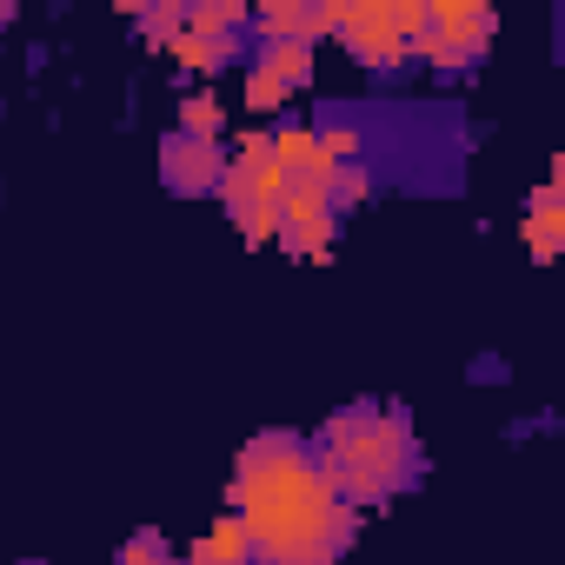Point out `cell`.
Wrapping results in <instances>:
<instances>
[{
	"label": "cell",
	"mask_w": 565,
	"mask_h": 565,
	"mask_svg": "<svg viewBox=\"0 0 565 565\" xmlns=\"http://www.w3.org/2000/svg\"><path fill=\"white\" fill-rule=\"evenodd\" d=\"M167 54L180 61V67H200V74H213V67H226V61H239V54H253L246 41H220V34H173L167 41Z\"/></svg>",
	"instance_id": "obj_10"
},
{
	"label": "cell",
	"mask_w": 565,
	"mask_h": 565,
	"mask_svg": "<svg viewBox=\"0 0 565 565\" xmlns=\"http://www.w3.org/2000/svg\"><path fill=\"white\" fill-rule=\"evenodd\" d=\"M333 34L366 74H399L419 61L426 0H333Z\"/></svg>",
	"instance_id": "obj_3"
},
{
	"label": "cell",
	"mask_w": 565,
	"mask_h": 565,
	"mask_svg": "<svg viewBox=\"0 0 565 565\" xmlns=\"http://www.w3.org/2000/svg\"><path fill=\"white\" fill-rule=\"evenodd\" d=\"M180 565H253V552H246V532H239V519H220L206 539H193V552L180 558Z\"/></svg>",
	"instance_id": "obj_12"
},
{
	"label": "cell",
	"mask_w": 565,
	"mask_h": 565,
	"mask_svg": "<svg viewBox=\"0 0 565 565\" xmlns=\"http://www.w3.org/2000/svg\"><path fill=\"white\" fill-rule=\"evenodd\" d=\"M246 61H259V67H266L273 81H287L294 94H300V87L313 81V47H307V41H273V47H253Z\"/></svg>",
	"instance_id": "obj_11"
},
{
	"label": "cell",
	"mask_w": 565,
	"mask_h": 565,
	"mask_svg": "<svg viewBox=\"0 0 565 565\" xmlns=\"http://www.w3.org/2000/svg\"><path fill=\"white\" fill-rule=\"evenodd\" d=\"M180 127H186V134H213V127H220V100H206V94H200V100H186Z\"/></svg>",
	"instance_id": "obj_16"
},
{
	"label": "cell",
	"mask_w": 565,
	"mask_h": 565,
	"mask_svg": "<svg viewBox=\"0 0 565 565\" xmlns=\"http://www.w3.org/2000/svg\"><path fill=\"white\" fill-rule=\"evenodd\" d=\"M340 200H333V180H294L287 186V200H279V226H273V239L287 246V253H327L333 246V233H340Z\"/></svg>",
	"instance_id": "obj_6"
},
{
	"label": "cell",
	"mask_w": 565,
	"mask_h": 565,
	"mask_svg": "<svg viewBox=\"0 0 565 565\" xmlns=\"http://www.w3.org/2000/svg\"><path fill=\"white\" fill-rule=\"evenodd\" d=\"M287 100H294V87H287V81H273L259 61H246V107H253V114H279Z\"/></svg>",
	"instance_id": "obj_13"
},
{
	"label": "cell",
	"mask_w": 565,
	"mask_h": 565,
	"mask_svg": "<svg viewBox=\"0 0 565 565\" xmlns=\"http://www.w3.org/2000/svg\"><path fill=\"white\" fill-rule=\"evenodd\" d=\"M294 173L273 160V140L266 134H246L233 153H226V173H220V200H226V220L246 233V246H266L273 226H279V200H287Z\"/></svg>",
	"instance_id": "obj_4"
},
{
	"label": "cell",
	"mask_w": 565,
	"mask_h": 565,
	"mask_svg": "<svg viewBox=\"0 0 565 565\" xmlns=\"http://www.w3.org/2000/svg\"><path fill=\"white\" fill-rule=\"evenodd\" d=\"M313 452L327 459L333 486L353 499V505H386L399 492H413L426 479V446H419V426L406 406L393 399H353L340 406L320 433H313Z\"/></svg>",
	"instance_id": "obj_2"
},
{
	"label": "cell",
	"mask_w": 565,
	"mask_h": 565,
	"mask_svg": "<svg viewBox=\"0 0 565 565\" xmlns=\"http://www.w3.org/2000/svg\"><path fill=\"white\" fill-rule=\"evenodd\" d=\"M320 34H333V0H273V8H253L246 21V47H273V41H307L320 47Z\"/></svg>",
	"instance_id": "obj_8"
},
{
	"label": "cell",
	"mask_w": 565,
	"mask_h": 565,
	"mask_svg": "<svg viewBox=\"0 0 565 565\" xmlns=\"http://www.w3.org/2000/svg\"><path fill=\"white\" fill-rule=\"evenodd\" d=\"M525 246H532V259H552L565 246V167H552L545 186L525 200Z\"/></svg>",
	"instance_id": "obj_9"
},
{
	"label": "cell",
	"mask_w": 565,
	"mask_h": 565,
	"mask_svg": "<svg viewBox=\"0 0 565 565\" xmlns=\"http://www.w3.org/2000/svg\"><path fill=\"white\" fill-rule=\"evenodd\" d=\"M226 519H239L253 565H340L360 539V505L300 433H259L239 446Z\"/></svg>",
	"instance_id": "obj_1"
},
{
	"label": "cell",
	"mask_w": 565,
	"mask_h": 565,
	"mask_svg": "<svg viewBox=\"0 0 565 565\" xmlns=\"http://www.w3.org/2000/svg\"><path fill=\"white\" fill-rule=\"evenodd\" d=\"M220 173H226L220 134H186V127H173V134L160 140V180H167V193H180V200L220 193Z\"/></svg>",
	"instance_id": "obj_7"
},
{
	"label": "cell",
	"mask_w": 565,
	"mask_h": 565,
	"mask_svg": "<svg viewBox=\"0 0 565 565\" xmlns=\"http://www.w3.org/2000/svg\"><path fill=\"white\" fill-rule=\"evenodd\" d=\"M492 47V8L479 0H433L426 8V34H419V61L446 67V74H472Z\"/></svg>",
	"instance_id": "obj_5"
},
{
	"label": "cell",
	"mask_w": 565,
	"mask_h": 565,
	"mask_svg": "<svg viewBox=\"0 0 565 565\" xmlns=\"http://www.w3.org/2000/svg\"><path fill=\"white\" fill-rule=\"evenodd\" d=\"M186 28V8H140V34H147V47H160L167 54V41Z\"/></svg>",
	"instance_id": "obj_15"
},
{
	"label": "cell",
	"mask_w": 565,
	"mask_h": 565,
	"mask_svg": "<svg viewBox=\"0 0 565 565\" xmlns=\"http://www.w3.org/2000/svg\"><path fill=\"white\" fill-rule=\"evenodd\" d=\"M114 565H180V552H173L160 532H134V539L114 552Z\"/></svg>",
	"instance_id": "obj_14"
}]
</instances>
